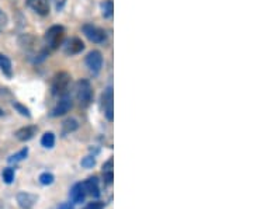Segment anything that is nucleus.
Instances as JSON below:
<instances>
[{
    "label": "nucleus",
    "mask_w": 253,
    "mask_h": 209,
    "mask_svg": "<svg viewBox=\"0 0 253 209\" xmlns=\"http://www.w3.org/2000/svg\"><path fill=\"white\" fill-rule=\"evenodd\" d=\"M6 23H7V17H6V14L0 10V31L4 28V26H6Z\"/></svg>",
    "instance_id": "b1692460"
},
{
    "label": "nucleus",
    "mask_w": 253,
    "mask_h": 209,
    "mask_svg": "<svg viewBox=\"0 0 253 209\" xmlns=\"http://www.w3.org/2000/svg\"><path fill=\"white\" fill-rule=\"evenodd\" d=\"M54 175L51 173H42L40 175V182L42 184V185H51L52 182H54Z\"/></svg>",
    "instance_id": "aec40b11"
},
{
    "label": "nucleus",
    "mask_w": 253,
    "mask_h": 209,
    "mask_svg": "<svg viewBox=\"0 0 253 209\" xmlns=\"http://www.w3.org/2000/svg\"><path fill=\"white\" fill-rule=\"evenodd\" d=\"M36 132V127H24L21 128V129H18L17 132H16V138H17L18 140H21V142H26V140H30L31 138L34 137Z\"/></svg>",
    "instance_id": "f8f14e48"
},
{
    "label": "nucleus",
    "mask_w": 253,
    "mask_h": 209,
    "mask_svg": "<svg viewBox=\"0 0 253 209\" xmlns=\"http://www.w3.org/2000/svg\"><path fill=\"white\" fill-rule=\"evenodd\" d=\"M82 167H84V169H90L93 167L94 164H96V160H94V157H91V156H87V157H84L83 160H82Z\"/></svg>",
    "instance_id": "412c9836"
},
{
    "label": "nucleus",
    "mask_w": 253,
    "mask_h": 209,
    "mask_svg": "<svg viewBox=\"0 0 253 209\" xmlns=\"http://www.w3.org/2000/svg\"><path fill=\"white\" fill-rule=\"evenodd\" d=\"M41 143L46 149H52L55 145V135L52 132H46L42 135V139H41Z\"/></svg>",
    "instance_id": "f3484780"
},
{
    "label": "nucleus",
    "mask_w": 253,
    "mask_h": 209,
    "mask_svg": "<svg viewBox=\"0 0 253 209\" xmlns=\"http://www.w3.org/2000/svg\"><path fill=\"white\" fill-rule=\"evenodd\" d=\"M83 33H84V35L90 39L91 42L101 44V42L106 41V33L101 28L96 27L93 24H84L83 26Z\"/></svg>",
    "instance_id": "20e7f679"
},
{
    "label": "nucleus",
    "mask_w": 253,
    "mask_h": 209,
    "mask_svg": "<svg viewBox=\"0 0 253 209\" xmlns=\"http://www.w3.org/2000/svg\"><path fill=\"white\" fill-rule=\"evenodd\" d=\"M76 97L83 107L90 104L93 99V90H91L90 83L87 80H79L76 83Z\"/></svg>",
    "instance_id": "f03ea898"
},
{
    "label": "nucleus",
    "mask_w": 253,
    "mask_h": 209,
    "mask_svg": "<svg viewBox=\"0 0 253 209\" xmlns=\"http://www.w3.org/2000/svg\"><path fill=\"white\" fill-rule=\"evenodd\" d=\"M3 180H4L6 184H11L13 180H14V169H11V167L4 169L3 170Z\"/></svg>",
    "instance_id": "6ab92c4d"
},
{
    "label": "nucleus",
    "mask_w": 253,
    "mask_h": 209,
    "mask_svg": "<svg viewBox=\"0 0 253 209\" xmlns=\"http://www.w3.org/2000/svg\"><path fill=\"white\" fill-rule=\"evenodd\" d=\"M104 208V204L103 202H90L87 207H86V209H103Z\"/></svg>",
    "instance_id": "5701e85b"
},
{
    "label": "nucleus",
    "mask_w": 253,
    "mask_h": 209,
    "mask_svg": "<svg viewBox=\"0 0 253 209\" xmlns=\"http://www.w3.org/2000/svg\"><path fill=\"white\" fill-rule=\"evenodd\" d=\"M13 105H14V108H17L18 111H20V114H23V115H26V117H30V112H28V109L24 108V107H23L21 104H18V103H14Z\"/></svg>",
    "instance_id": "4be33fe9"
},
{
    "label": "nucleus",
    "mask_w": 253,
    "mask_h": 209,
    "mask_svg": "<svg viewBox=\"0 0 253 209\" xmlns=\"http://www.w3.org/2000/svg\"><path fill=\"white\" fill-rule=\"evenodd\" d=\"M27 155H28V149H27V147H24V149H21L20 152H17L16 155L10 156V157H9V163L10 164L18 163V162L24 160V159L27 157Z\"/></svg>",
    "instance_id": "a211bd4d"
},
{
    "label": "nucleus",
    "mask_w": 253,
    "mask_h": 209,
    "mask_svg": "<svg viewBox=\"0 0 253 209\" xmlns=\"http://www.w3.org/2000/svg\"><path fill=\"white\" fill-rule=\"evenodd\" d=\"M63 36H65V30L61 26H52L45 33V42L49 49H56L62 44Z\"/></svg>",
    "instance_id": "f257e3e1"
},
{
    "label": "nucleus",
    "mask_w": 253,
    "mask_h": 209,
    "mask_svg": "<svg viewBox=\"0 0 253 209\" xmlns=\"http://www.w3.org/2000/svg\"><path fill=\"white\" fill-rule=\"evenodd\" d=\"M72 108V100L68 94H65L61 97V100L58 101V104L52 109V117H61L65 115L66 112H69V109Z\"/></svg>",
    "instance_id": "423d86ee"
},
{
    "label": "nucleus",
    "mask_w": 253,
    "mask_h": 209,
    "mask_svg": "<svg viewBox=\"0 0 253 209\" xmlns=\"http://www.w3.org/2000/svg\"><path fill=\"white\" fill-rule=\"evenodd\" d=\"M0 69L3 70L4 74H7V76H11V62H10V59L7 56H4V55L0 54Z\"/></svg>",
    "instance_id": "2eb2a0df"
},
{
    "label": "nucleus",
    "mask_w": 253,
    "mask_h": 209,
    "mask_svg": "<svg viewBox=\"0 0 253 209\" xmlns=\"http://www.w3.org/2000/svg\"><path fill=\"white\" fill-rule=\"evenodd\" d=\"M84 188H86V192L90 194L93 198H99L100 197L99 180L96 177H90L87 181L84 182Z\"/></svg>",
    "instance_id": "9b49d317"
},
{
    "label": "nucleus",
    "mask_w": 253,
    "mask_h": 209,
    "mask_svg": "<svg viewBox=\"0 0 253 209\" xmlns=\"http://www.w3.org/2000/svg\"><path fill=\"white\" fill-rule=\"evenodd\" d=\"M83 48H84V44L82 42L79 38H73L69 41V46L66 48V51L68 52H71V54H78V52H81L83 51Z\"/></svg>",
    "instance_id": "ddd939ff"
},
{
    "label": "nucleus",
    "mask_w": 253,
    "mask_h": 209,
    "mask_svg": "<svg viewBox=\"0 0 253 209\" xmlns=\"http://www.w3.org/2000/svg\"><path fill=\"white\" fill-rule=\"evenodd\" d=\"M113 11H114L113 0H104V1L101 3V14H103V17H111V16H113Z\"/></svg>",
    "instance_id": "4468645a"
},
{
    "label": "nucleus",
    "mask_w": 253,
    "mask_h": 209,
    "mask_svg": "<svg viewBox=\"0 0 253 209\" xmlns=\"http://www.w3.org/2000/svg\"><path fill=\"white\" fill-rule=\"evenodd\" d=\"M86 66L89 68L93 74H97L103 68V56L99 51H91L90 54L86 56Z\"/></svg>",
    "instance_id": "39448f33"
},
{
    "label": "nucleus",
    "mask_w": 253,
    "mask_h": 209,
    "mask_svg": "<svg viewBox=\"0 0 253 209\" xmlns=\"http://www.w3.org/2000/svg\"><path fill=\"white\" fill-rule=\"evenodd\" d=\"M86 194L87 192H86V188H84V182H78L71 188L69 197H71V201L73 204H81L86 198Z\"/></svg>",
    "instance_id": "1a4fd4ad"
},
{
    "label": "nucleus",
    "mask_w": 253,
    "mask_h": 209,
    "mask_svg": "<svg viewBox=\"0 0 253 209\" xmlns=\"http://www.w3.org/2000/svg\"><path fill=\"white\" fill-rule=\"evenodd\" d=\"M103 108H104V114L106 118L109 121H113L114 115H113V89L109 87L107 90L103 93Z\"/></svg>",
    "instance_id": "6e6552de"
},
{
    "label": "nucleus",
    "mask_w": 253,
    "mask_h": 209,
    "mask_svg": "<svg viewBox=\"0 0 253 209\" xmlns=\"http://www.w3.org/2000/svg\"><path fill=\"white\" fill-rule=\"evenodd\" d=\"M3 115H4V111L0 108V117H3Z\"/></svg>",
    "instance_id": "cd10ccee"
},
{
    "label": "nucleus",
    "mask_w": 253,
    "mask_h": 209,
    "mask_svg": "<svg viewBox=\"0 0 253 209\" xmlns=\"http://www.w3.org/2000/svg\"><path fill=\"white\" fill-rule=\"evenodd\" d=\"M58 209H73V207L69 204V202H66V204H62V205H59V208Z\"/></svg>",
    "instance_id": "bb28decb"
},
{
    "label": "nucleus",
    "mask_w": 253,
    "mask_h": 209,
    "mask_svg": "<svg viewBox=\"0 0 253 209\" xmlns=\"http://www.w3.org/2000/svg\"><path fill=\"white\" fill-rule=\"evenodd\" d=\"M69 84H71V76L68 73L61 72L58 73V74H55L54 80H52V91H54V94L65 96L68 89H69Z\"/></svg>",
    "instance_id": "7ed1b4c3"
},
{
    "label": "nucleus",
    "mask_w": 253,
    "mask_h": 209,
    "mask_svg": "<svg viewBox=\"0 0 253 209\" xmlns=\"http://www.w3.org/2000/svg\"><path fill=\"white\" fill-rule=\"evenodd\" d=\"M52 3H54L55 9L56 10H61L65 6V3H66V0H52Z\"/></svg>",
    "instance_id": "393cba45"
},
{
    "label": "nucleus",
    "mask_w": 253,
    "mask_h": 209,
    "mask_svg": "<svg viewBox=\"0 0 253 209\" xmlns=\"http://www.w3.org/2000/svg\"><path fill=\"white\" fill-rule=\"evenodd\" d=\"M17 202L23 209H30L34 207V204L37 202V197L28 194V192H20L17 194Z\"/></svg>",
    "instance_id": "9d476101"
},
{
    "label": "nucleus",
    "mask_w": 253,
    "mask_h": 209,
    "mask_svg": "<svg viewBox=\"0 0 253 209\" xmlns=\"http://www.w3.org/2000/svg\"><path fill=\"white\" fill-rule=\"evenodd\" d=\"M75 129H78V121H76V119L69 118V119H66V121L62 124L63 135L71 134V132H73Z\"/></svg>",
    "instance_id": "dca6fc26"
},
{
    "label": "nucleus",
    "mask_w": 253,
    "mask_h": 209,
    "mask_svg": "<svg viewBox=\"0 0 253 209\" xmlns=\"http://www.w3.org/2000/svg\"><path fill=\"white\" fill-rule=\"evenodd\" d=\"M104 180H106L107 184H111V182H113V172H111V170L104 172Z\"/></svg>",
    "instance_id": "a878e982"
},
{
    "label": "nucleus",
    "mask_w": 253,
    "mask_h": 209,
    "mask_svg": "<svg viewBox=\"0 0 253 209\" xmlns=\"http://www.w3.org/2000/svg\"><path fill=\"white\" fill-rule=\"evenodd\" d=\"M27 6L40 16H46L49 13V1L48 0H26Z\"/></svg>",
    "instance_id": "0eeeda50"
}]
</instances>
